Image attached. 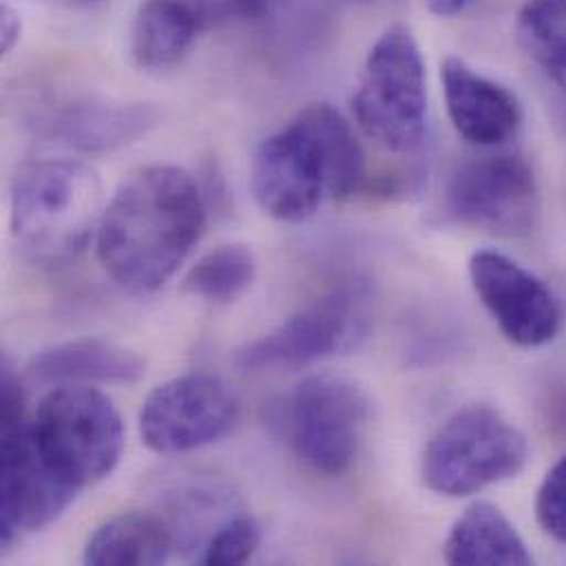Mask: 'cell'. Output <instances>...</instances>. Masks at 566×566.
I'll return each instance as SVG.
<instances>
[{"instance_id":"cell-14","label":"cell","mask_w":566,"mask_h":566,"mask_svg":"<svg viewBox=\"0 0 566 566\" xmlns=\"http://www.w3.org/2000/svg\"><path fill=\"white\" fill-rule=\"evenodd\" d=\"M226 18L221 0H142L130 24V55L142 69H170Z\"/></svg>"},{"instance_id":"cell-23","label":"cell","mask_w":566,"mask_h":566,"mask_svg":"<svg viewBox=\"0 0 566 566\" xmlns=\"http://www.w3.org/2000/svg\"><path fill=\"white\" fill-rule=\"evenodd\" d=\"M24 419V395L9 361L2 364V426Z\"/></svg>"},{"instance_id":"cell-9","label":"cell","mask_w":566,"mask_h":566,"mask_svg":"<svg viewBox=\"0 0 566 566\" xmlns=\"http://www.w3.org/2000/svg\"><path fill=\"white\" fill-rule=\"evenodd\" d=\"M446 212L457 223L494 237H527L541 214L536 172L525 157L510 153L468 159L448 179Z\"/></svg>"},{"instance_id":"cell-22","label":"cell","mask_w":566,"mask_h":566,"mask_svg":"<svg viewBox=\"0 0 566 566\" xmlns=\"http://www.w3.org/2000/svg\"><path fill=\"white\" fill-rule=\"evenodd\" d=\"M536 521L552 541L566 545V454L552 465L538 488Z\"/></svg>"},{"instance_id":"cell-13","label":"cell","mask_w":566,"mask_h":566,"mask_svg":"<svg viewBox=\"0 0 566 566\" xmlns=\"http://www.w3.org/2000/svg\"><path fill=\"white\" fill-rule=\"evenodd\" d=\"M441 84L450 122L465 142L499 148L518 135L523 106L501 82L474 71L461 57H448L441 64Z\"/></svg>"},{"instance_id":"cell-26","label":"cell","mask_w":566,"mask_h":566,"mask_svg":"<svg viewBox=\"0 0 566 566\" xmlns=\"http://www.w3.org/2000/svg\"><path fill=\"white\" fill-rule=\"evenodd\" d=\"M474 2H479V0H426L428 9H430L434 15H443V18L457 15V13L465 11L468 7H472Z\"/></svg>"},{"instance_id":"cell-19","label":"cell","mask_w":566,"mask_h":566,"mask_svg":"<svg viewBox=\"0 0 566 566\" xmlns=\"http://www.w3.org/2000/svg\"><path fill=\"white\" fill-rule=\"evenodd\" d=\"M516 29L525 51L566 95V0H527Z\"/></svg>"},{"instance_id":"cell-12","label":"cell","mask_w":566,"mask_h":566,"mask_svg":"<svg viewBox=\"0 0 566 566\" xmlns=\"http://www.w3.org/2000/svg\"><path fill=\"white\" fill-rule=\"evenodd\" d=\"M468 272L481 304L512 344L541 348L558 337L563 306L534 272L496 250L474 252Z\"/></svg>"},{"instance_id":"cell-2","label":"cell","mask_w":566,"mask_h":566,"mask_svg":"<svg viewBox=\"0 0 566 566\" xmlns=\"http://www.w3.org/2000/svg\"><path fill=\"white\" fill-rule=\"evenodd\" d=\"M250 184L268 217L302 223L326 199H350L366 186V155L339 111L311 104L256 148Z\"/></svg>"},{"instance_id":"cell-16","label":"cell","mask_w":566,"mask_h":566,"mask_svg":"<svg viewBox=\"0 0 566 566\" xmlns=\"http://www.w3.org/2000/svg\"><path fill=\"white\" fill-rule=\"evenodd\" d=\"M33 375L57 384H135L146 375V359L106 339H73L40 350Z\"/></svg>"},{"instance_id":"cell-1","label":"cell","mask_w":566,"mask_h":566,"mask_svg":"<svg viewBox=\"0 0 566 566\" xmlns=\"http://www.w3.org/2000/svg\"><path fill=\"white\" fill-rule=\"evenodd\" d=\"M203 195L179 166L157 164L128 175L104 208L97 259L128 293H155L186 263L206 230Z\"/></svg>"},{"instance_id":"cell-8","label":"cell","mask_w":566,"mask_h":566,"mask_svg":"<svg viewBox=\"0 0 566 566\" xmlns=\"http://www.w3.org/2000/svg\"><path fill=\"white\" fill-rule=\"evenodd\" d=\"M368 397L339 375L302 379L289 395L284 419L295 457L322 476H342L357 461L368 426Z\"/></svg>"},{"instance_id":"cell-15","label":"cell","mask_w":566,"mask_h":566,"mask_svg":"<svg viewBox=\"0 0 566 566\" xmlns=\"http://www.w3.org/2000/svg\"><path fill=\"white\" fill-rule=\"evenodd\" d=\"M157 108L142 102L80 99L57 106L46 117V133L80 153H108L128 146L153 130Z\"/></svg>"},{"instance_id":"cell-17","label":"cell","mask_w":566,"mask_h":566,"mask_svg":"<svg viewBox=\"0 0 566 566\" xmlns=\"http://www.w3.org/2000/svg\"><path fill=\"white\" fill-rule=\"evenodd\" d=\"M443 558L448 565L527 566L534 563L516 525L492 503H474L452 525Z\"/></svg>"},{"instance_id":"cell-24","label":"cell","mask_w":566,"mask_h":566,"mask_svg":"<svg viewBox=\"0 0 566 566\" xmlns=\"http://www.w3.org/2000/svg\"><path fill=\"white\" fill-rule=\"evenodd\" d=\"M22 35V15L15 7L9 2H2L0 7V49L2 53H9Z\"/></svg>"},{"instance_id":"cell-10","label":"cell","mask_w":566,"mask_h":566,"mask_svg":"<svg viewBox=\"0 0 566 566\" xmlns=\"http://www.w3.org/2000/svg\"><path fill=\"white\" fill-rule=\"evenodd\" d=\"M239 412V399L221 377L186 373L146 397L139 434L157 454H188L228 437Z\"/></svg>"},{"instance_id":"cell-4","label":"cell","mask_w":566,"mask_h":566,"mask_svg":"<svg viewBox=\"0 0 566 566\" xmlns=\"http://www.w3.org/2000/svg\"><path fill=\"white\" fill-rule=\"evenodd\" d=\"M530 457L525 434L494 406L454 410L423 452V483L448 499H465L518 476Z\"/></svg>"},{"instance_id":"cell-3","label":"cell","mask_w":566,"mask_h":566,"mask_svg":"<svg viewBox=\"0 0 566 566\" xmlns=\"http://www.w3.org/2000/svg\"><path fill=\"white\" fill-rule=\"evenodd\" d=\"M104 208L102 179L93 166L42 159L24 166L11 186V237L27 261L57 270L86 252Z\"/></svg>"},{"instance_id":"cell-6","label":"cell","mask_w":566,"mask_h":566,"mask_svg":"<svg viewBox=\"0 0 566 566\" xmlns=\"http://www.w3.org/2000/svg\"><path fill=\"white\" fill-rule=\"evenodd\" d=\"M31 428L49 465L77 492L106 479L124 452L117 408L86 384H62L49 392Z\"/></svg>"},{"instance_id":"cell-27","label":"cell","mask_w":566,"mask_h":566,"mask_svg":"<svg viewBox=\"0 0 566 566\" xmlns=\"http://www.w3.org/2000/svg\"><path fill=\"white\" fill-rule=\"evenodd\" d=\"M62 2H66V4H71V7L88 9V7H97V4H102L104 0H62Z\"/></svg>"},{"instance_id":"cell-5","label":"cell","mask_w":566,"mask_h":566,"mask_svg":"<svg viewBox=\"0 0 566 566\" xmlns=\"http://www.w3.org/2000/svg\"><path fill=\"white\" fill-rule=\"evenodd\" d=\"M353 113L359 128L390 153L410 155L423 146L426 62L410 29L395 24L375 40L353 95Z\"/></svg>"},{"instance_id":"cell-7","label":"cell","mask_w":566,"mask_h":566,"mask_svg":"<svg viewBox=\"0 0 566 566\" xmlns=\"http://www.w3.org/2000/svg\"><path fill=\"white\" fill-rule=\"evenodd\" d=\"M373 324V289L361 281L337 284L283 324L237 353L248 373L302 368L346 353L368 335Z\"/></svg>"},{"instance_id":"cell-20","label":"cell","mask_w":566,"mask_h":566,"mask_svg":"<svg viewBox=\"0 0 566 566\" xmlns=\"http://www.w3.org/2000/svg\"><path fill=\"white\" fill-rule=\"evenodd\" d=\"M256 256L245 245H221L197 261L184 289L212 304H230L256 281Z\"/></svg>"},{"instance_id":"cell-25","label":"cell","mask_w":566,"mask_h":566,"mask_svg":"<svg viewBox=\"0 0 566 566\" xmlns=\"http://www.w3.org/2000/svg\"><path fill=\"white\" fill-rule=\"evenodd\" d=\"M228 15L243 18V20H265L272 13L274 0H221Z\"/></svg>"},{"instance_id":"cell-18","label":"cell","mask_w":566,"mask_h":566,"mask_svg":"<svg viewBox=\"0 0 566 566\" xmlns=\"http://www.w3.org/2000/svg\"><path fill=\"white\" fill-rule=\"evenodd\" d=\"M168 523L153 514H122L104 523L86 543L84 563L93 566H153L175 552Z\"/></svg>"},{"instance_id":"cell-11","label":"cell","mask_w":566,"mask_h":566,"mask_svg":"<svg viewBox=\"0 0 566 566\" xmlns=\"http://www.w3.org/2000/svg\"><path fill=\"white\" fill-rule=\"evenodd\" d=\"M0 492L2 547L49 527L77 494L44 459L27 417L2 426Z\"/></svg>"},{"instance_id":"cell-21","label":"cell","mask_w":566,"mask_h":566,"mask_svg":"<svg viewBox=\"0 0 566 566\" xmlns=\"http://www.w3.org/2000/svg\"><path fill=\"white\" fill-rule=\"evenodd\" d=\"M261 541V525L248 514H234L210 536L201 549V563L214 566L243 565L256 554Z\"/></svg>"}]
</instances>
